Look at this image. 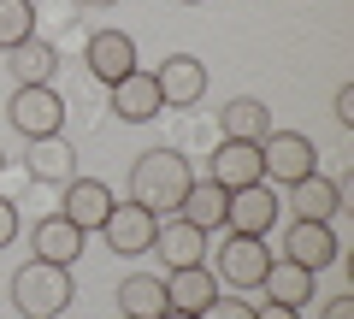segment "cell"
Instances as JSON below:
<instances>
[{
    "mask_svg": "<svg viewBox=\"0 0 354 319\" xmlns=\"http://www.w3.org/2000/svg\"><path fill=\"white\" fill-rule=\"evenodd\" d=\"M218 130H225V142H266L272 136V107L254 101V95H236V101H225V113H218Z\"/></svg>",
    "mask_w": 354,
    "mask_h": 319,
    "instance_id": "cell-21",
    "label": "cell"
},
{
    "mask_svg": "<svg viewBox=\"0 0 354 319\" xmlns=\"http://www.w3.org/2000/svg\"><path fill=\"white\" fill-rule=\"evenodd\" d=\"M254 319H301V307H283V302H260Z\"/></svg>",
    "mask_w": 354,
    "mask_h": 319,
    "instance_id": "cell-28",
    "label": "cell"
},
{
    "mask_svg": "<svg viewBox=\"0 0 354 319\" xmlns=\"http://www.w3.org/2000/svg\"><path fill=\"white\" fill-rule=\"evenodd\" d=\"M319 172V142L301 136V130H272V136L260 142V178L266 183H301Z\"/></svg>",
    "mask_w": 354,
    "mask_h": 319,
    "instance_id": "cell-3",
    "label": "cell"
},
{
    "mask_svg": "<svg viewBox=\"0 0 354 319\" xmlns=\"http://www.w3.org/2000/svg\"><path fill=\"white\" fill-rule=\"evenodd\" d=\"M153 230H160V219L148 213V207L136 201H113V213H106L101 237L113 255H153Z\"/></svg>",
    "mask_w": 354,
    "mask_h": 319,
    "instance_id": "cell-8",
    "label": "cell"
},
{
    "mask_svg": "<svg viewBox=\"0 0 354 319\" xmlns=\"http://www.w3.org/2000/svg\"><path fill=\"white\" fill-rule=\"evenodd\" d=\"M283 219V195L272 190V183H248V190H230V201H225V225L230 230H242V237H266V230Z\"/></svg>",
    "mask_w": 354,
    "mask_h": 319,
    "instance_id": "cell-5",
    "label": "cell"
},
{
    "mask_svg": "<svg viewBox=\"0 0 354 319\" xmlns=\"http://www.w3.org/2000/svg\"><path fill=\"white\" fill-rule=\"evenodd\" d=\"M319 319H354V295H330Z\"/></svg>",
    "mask_w": 354,
    "mask_h": 319,
    "instance_id": "cell-29",
    "label": "cell"
},
{
    "mask_svg": "<svg viewBox=\"0 0 354 319\" xmlns=\"http://www.w3.org/2000/svg\"><path fill=\"white\" fill-rule=\"evenodd\" d=\"M177 6H201V0H177Z\"/></svg>",
    "mask_w": 354,
    "mask_h": 319,
    "instance_id": "cell-32",
    "label": "cell"
},
{
    "mask_svg": "<svg viewBox=\"0 0 354 319\" xmlns=\"http://www.w3.org/2000/svg\"><path fill=\"white\" fill-rule=\"evenodd\" d=\"M153 83H160V101L165 107H195L207 95V65L195 53H165L153 65Z\"/></svg>",
    "mask_w": 354,
    "mask_h": 319,
    "instance_id": "cell-9",
    "label": "cell"
},
{
    "mask_svg": "<svg viewBox=\"0 0 354 319\" xmlns=\"http://www.w3.org/2000/svg\"><path fill=\"white\" fill-rule=\"evenodd\" d=\"M342 201H348V178L330 183L325 172H313V178L290 183V201H283V207H290L295 219H325V225H330V219L342 213Z\"/></svg>",
    "mask_w": 354,
    "mask_h": 319,
    "instance_id": "cell-12",
    "label": "cell"
},
{
    "mask_svg": "<svg viewBox=\"0 0 354 319\" xmlns=\"http://www.w3.org/2000/svg\"><path fill=\"white\" fill-rule=\"evenodd\" d=\"M71 6H118V0H71Z\"/></svg>",
    "mask_w": 354,
    "mask_h": 319,
    "instance_id": "cell-31",
    "label": "cell"
},
{
    "mask_svg": "<svg viewBox=\"0 0 354 319\" xmlns=\"http://www.w3.org/2000/svg\"><path fill=\"white\" fill-rule=\"evenodd\" d=\"M207 178L218 190H248V183H260V142H218Z\"/></svg>",
    "mask_w": 354,
    "mask_h": 319,
    "instance_id": "cell-16",
    "label": "cell"
},
{
    "mask_svg": "<svg viewBox=\"0 0 354 319\" xmlns=\"http://www.w3.org/2000/svg\"><path fill=\"white\" fill-rule=\"evenodd\" d=\"M0 166H6V154H0Z\"/></svg>",
    "mask_w": 354,
    "mask_h": 319,
    "instance_id": "cell-33",
    "label": "cell"
},
{
    "mask_svg": "<svg viewBox=\"0 0 354 319\" xmlns=\"http://www.w3.org/2000/svg\"><path fill=\"white\" fill-rule=\"evenodd\" d=\"M24 166L36 183H53V190H65V183L77 178V148L65 136H41V142H24Z\"/></svg>",
    "mask_w": 354,
    "mask_h": 319,
    "instance_id": "cell-15",
    "label": "cell"
},
{
    "mask_svg": "<svg viewBox=\"0 0 354 319\" xmlns=\"http://www.w3.org/2000/svg\"><path fill=\"white\" fill-rule=\"evenodd\" d=\"M30 255L53 260V266H77V255H83V230H77L65 213H48V219H36V230H30Z\"/></svg>",
    "mask_w": 354,
    "mask_h": 319,
    "instance_id": "cell-14",
    "label": "cell"
},
{
    "mask_svg": "<svg viewBox=\"0 0 354 319\" xmlns=\"http://www.w3.org/2000/svg\"><path fill=\"white\" fill-rule=\"evenodd\" d=\"M6 125H12L24 142L59 136V130H65V101H59V89H53V83H30V89H12V101H6Z\"/></svg>",
    "mask_w": 354,
    "mask_h": 319,
    "instance_id": "cell-4",
    "label": "cell"
},
{
    "mask_svg": "<svg viewBox=\"0 0 354 319\" xmlns=\"http://www.w3.org/2000/svg\"><path fill=\"white\" fill-rule=\"evenodd\" d=\"M313 284H319V272H307V266H295L290 255H272V266H266V278H260V290H266V302H283V307H301V302H313Z\"/></svg>",
    "mask_w": 354,
    "mask_h": 319,
    "instance_id": "cell-19",
    "label": "cell"
},
{
    "mask_svg": "<svg viewBox=\"0 0 354 319\" xmlns=\"http://www.w3.org/2000/svg\"><path fill=\"white\" fill-rule=\"evenodd\" d=\"M83 65L101 77L106 89H113L118 77L136 71V42H130L124 30H95V36H88V48H83Z\"/></svg>",
    "mask_w": 354,
    "mask_h": 319,
    "instance_id": "cell-11",
    "label": "cell"
},
{
    "mask_svg": "<svg viewBox=\"0 0 354 319\" xmlns=\"http://www.w3.org/2000/svg\"><path fill=\"white\" fill-rule=\"evenodd\" d=\"M113 113L124 118V125H148V118H160V113H165L153 71H142V65H136L130 77H118V83H113Z\"/></svg>",
    "mask_w": 354,
    "mask_h": 319,
    "instance_id": "cell-13",
    "label": "cell"
},
{
    "mask_svg": "<svg viewBox=\"0 0 354 319\" xmlns=\"http://www.w3.org/2000/svg\"><path fill=\"white\" fill-rule=\"evenodd\" d=\"M218 295V284H213V266H171L165 272V307H177V313H201L207 302Z\"/></svg>",
    "mask_w": 354,
    "mask_h": 319,
    "instance_id": "cell-18",
    "label": "cell"
},
{
    "mask_svg": "<svg viewBox=\"0 0 354 319\" xmlns=\"http://www.w3.org/2000/svg\"><path fill=\"white\" fill-rule=\"evenodd\" d=\"M283 255L295 260V266L307 272H325L342 260V243H337V230L325 225V219H295L290 230H283Z\"/></svg>",
    "mask_w": 354,
    "mask_h": 319,
    "instance_id": "cell-7",
    "label": "cell"
},
{
    "mask_svg": "<svg viewBox=\"0 0 354 319\" xmlns=\"http://www.w3.org/2000/svg\"><path fill=\"white\" fill-rule=\"evenodd\" d=\"M160 319H201V313H177V307H165V313Z\"/></svg>",
    "mask_w": 354,
    "mask_h": 319,
    "instance_id": "cell-30",
    "label": "cell"
},
{
    "mask_svg": "<svg viewBox=\"0 0 354 319\" xmlns=\"http://www.w3.org/2000/svg\"><path fill=\"white\" fill-rule=\"evenodd\" d=\"M0 65L18 77V89H30V83H53V71H59V48L41 42V36H30V42H18V48L0 53Z\"/></svg>",
    "mask_w": 354,
    "mask_h": 319,
    "instance_id": "cell-17",
    "label": "cell"
},
{
    "mask_svg": "<svg viewBox=\"0 0 354 319\" xmlns=\"http://www.w3.org/2000/svg\"><path fill=\"white\" fill-rule=\"evenodd\" d=\"M165 313V278L153 272H130L118 284V319H160Z\"/></svg>",
    "mask_w": 354,
    "mask_h": 319,
    "instance_id": "cell-22",
    "label": "cell"
},
{
    "mask_svg": "<svg viewBox=\"0 0 354 319\" xmlns=\"http://www.w3.org/2000/svg\"><path fill=\"white\" fill-rule=\"evenodd\" d=\"M201 319H254V302H236V295H225V290H218L213 302L201 307Z\"/></svg>",
    "mask_w": 354,
    "mask_h": 319,
    "instance_id": "cell-25",
    "label": "cell"
},
{
    "mask_svg": "<svg viewBox=\"0 0 354 319\" xmlns=\"http://www.w3.org/2000/svg\"><path fill=\"white\" fill-rule=\"evenodd\" d=\"M59 213L88 237V230H101L106 213H113V190H106L101 178H71V183L59 190Z\"/></svg>",
    "mask_w": 354,
    "mask_h": 319,
    "instance_id": "cell-10",
    "label": "cell"
},
{
    "mask_svg": "<svg viewBox=\"0 0 354 319\" xmlns=\"http://www.w3.org/2000/svg\"><path fill=\"white\" fill-rule=\"evenodd\" d=\"M77 302L71 266H53V260H24L12 272V307L24 319H59L65 307Z\"/></svg>",
    "mask_w": 354,
    "mask_h": 319,
    "instance_id": "cell-2",
    "label": "cell"
},
{
    "mask_svg": "<svg viewBox=\"0 0 354 319\" xmlns=\"http://www.w3.org/2000/svg\"><path fill=\"white\" fill-rule=\"evenodd\" d=\"M225 201H230V190H218L213 178H195L189 190H183V207H177V219H189V225L213 230V225H225Z\"/></svg>",
    "mask_w": 354,
    "mask_h": 319,
    "instance_id": "cell-23",
    "label": "cell"
},
{
    "mask_svg": "<svg viewBox=\"0 0 354 319\" xmlns=\"http://www.w3.org/2000/svg\"><path fill=\"white\" fill-rule=\"evenodd\" d=\"M266 266H272L266 237H242V230H230V237H225V248H218V278H225L230 290H260Z\"/></svg>",
    "mask_w": 354,
    "mask_h": 319,
    "instance_id": "cell-6",
    "label": "cell"
},
{
    "mask_svg": "<svg viewBox=\"0 0 354 319\" xmlns=\"http://www.w3.org/2000/svg\"><path fill=\"white\" fill-rule=\"evenodd\" d=\"M189 183H195V172H189V160L177 148H148V154H136V166H130V201L148 207L153 219H165V213L183 207V190H189Z\"/></svg>",
    "mask_w": 354,
    "mask_h": 319,
    "instance_id": "cell-1",
    "label": "cell"
},
{
    "mask_svg": "<svg viewBox=\"0 0 354 319\" xmlns=\"http://www.w3.org/2000/svg\"><path fill=\"white\" fill-rule=\"evenodd\" d=\"M330 118H337L342 130H354V83H342V89H337V101H330Z\"/></svg>",
    "mask_w": 354,
    "mask_h": 319,
    "instance_id": "cell-26",
    "label": "cell"
},
{
    "mask_svg": "<svg viewBox=\"0 0 354 319\" xmlns=\"http://www.w3.org/2000/svg\"><path fill=\"white\" fill-rule=\"evenodd\" d=\"M153 248L165 255V266H201V260H207V230L189 225V219H160Z\"/></svg>",
    "mask_w": 354,
    "mask_h": 319,
    "instance_id": "cell-20",
    "label": "cell"
},
{
    "mask_svg": "<svg viewBox=\"0 0 354 319\" xmlns=\"http://www.w3.org/2000/svg\"><path fill=\"white\" fill-rule=\"evenodd\" d=\"M12 237H18V201L0 195V248H12Z\"/></svg>",
    "mask_w": 354,
    "mask_h": 319,
    "instance_id": "cell-27",
    "label": "cell"
},
{
    "mask_svg": "<svg viewBox=\"0 0 354 319\" xmlns=\"http://www.w3.org/2000/svg\"><path fill=\"white\" fill-rule=\"evenodd\" d=\"M36 36V0H0V53Z\"/></svg>",
    "mask_w": 354,
    "mask_h": 319,
    "instance_id": "cell-24",
    "label": "cell"
}]
</instances>
